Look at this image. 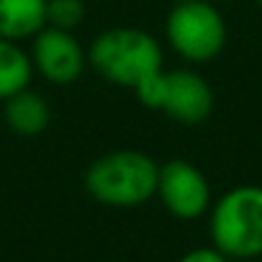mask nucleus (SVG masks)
<instances>
[{"label": "nucleus", "mask_w": 262, "mask_h": 262, "mask_svg": "<svg viewBox=\"0 0 262 262\" xmlns=\"http://www.w3.org/2000/svg\"><path fill=\"white\" fill-rule=\"evenodd\" d=\"M178 262H231V259L211 244V247H195V249L185 252Z\"/></svg>", "instance_id": "12"}, {"label": "nucleus", "mask_w": 262, "mask_h": 262, "mask_svg": "<svg viewBox=\"0 0 262 262\" xmlns=\"http://www.w3.org/2000/svg\"><path fill=\"white\" fill-rule=\"evenodd\" d=\"M88 67L113 88L137 93L165 70V52L155 34L137 26H111L88 47Z\"/></svg>", "instance_id": "1"}, {"label": "nucleus", "mask_w": 262, "mask_h": 262, "mask_svg": "<svg viewBox=\"0 0 262 262\" xmlns=\"http://www.w3.org/2000/svg\"><path fill=\"white\" fill-rule=\"evenodd\" d=\"M257 6H259V8H262V0H257Z\"/></svg>", "instance_id": "14"}, {"label": "nucleus", "mask_w": 262, "mask_h": 262, "mask_svg": "<svg viewBox=\"0 0 262 262\" xmlns=\"http://www.w3.org/2000/svg\"><path fill=\"white\" fill-rule=\"evenodd\" d=\"M3 118H6V126L16 137L31 139L49 128L52 108L41 93H36L34 88H24L16 95L3 100Z\"/></svg>", "instance_id": "8"}, {"label": "nucleus", "mask_w": 262, "mask_h": 262, "mask_svg": "<svg viewBox=\"0 0 262 262\" xmlns=\"http://www.w3.org/2000/svg\"><path fill=\"white\" fill-rule=\"evenodd\" d=\"M211 3H224V0H211Z\"/></svg>", "instance_id": "13"}, {"label": "nucleus", "mask_w": 262, "mask_h": 262, "mask_svg": "<svg viewBox=\"0 0 262 262\" xmlns=\"http://www.w3.org/2000/svg\"><path fill=\"white\" fill-rule=\"evenodd\" d=\"M165 41L190 67L219 59L229 41V26L219 3L178 0L165 18Z\"/></svg>", "instance_id": "4"}, {"label": "nucleus", "mask_w": 262, "mask_h": 262, "mask_svg": "<svg viewBox=\"0 0 262 262\" xmlns=\"http://www.w3.org/2000/svg\"><path fill=\"white\" fill-rule=\"evenodd\" d=\"M88 16L85 0H47V26L75 31Z\"/></svg>", "instance_id": "11"}, {"label": "nucleus", "mask_w": 262, "mask_h": 262, "mask_svg": "<svg viewBox=\"0 0 262 262\" xmlns=\"http://www.w3.org/2000/svg\"><path fill=\"white\" fill-rule=\"evenodd\" d=\"M134 95L144 108L160 111L180 126H201L216 108L211 82L190 64L175 70L165 67Z\"/></svg>", "instance_id": "5"}, {"label": "nucleus", "mask_w": 262, "mask_h": 262, "mask_svg": "<svg viewBox=\"0 0 262 262\" xmlns=\"http://www.w3.org/2000/svg\"><path fill=\"white\" fill-rule=\"evenodd\" d=\"M155 198H160L165 211L180 221H195L206 216L213 203V193L206 172L183 157L160 165Z\"/></svg>", "instance_id": "6"}, {"label": "nucleus", "mask_w": 262, "mask_h": 262, "mask_svg": "<svg viewBox=\"0 0 262 262\" xmlns=\"http://www.w3.org/2000/svg\"><path fill=\"white\" fill-rule=\"evenodd\" d=\"M211 244L229 259H262V185L244 183L208 208Z\"/></svg>", "instance_id": "3"}, {"label": "nucleus", "mask_w": 262, "mask_h": 262, "mask_svg": "<svg viewBox=\"0 0 262 262\" xmlns=\"http://www.w3.org/2000/svg\"><path fill=\"white\" fill-rule=\"evenodd\" d=\"M160 162L142 149H113L95 157L82 185L88 195L108 208H137L157 193Z\"/></svg>", "instance_id": "2"}, {"label": "nucleus", "mask_w": 262, "mask_h": 262, "mask_svg": "<svg viewBox=\"0 0 262 262\" xmlns=\"http://www.w3.org/2000/svg\"><path fill=\"white\" fill-rule=\"evenodd\" d=\"M34 75H41L49 85L70 88L75 85L88 70V47L75 36V31L44 26L29 49Z\"/></svg>", "instance_id": "7"}, {"label": "nucleus", "mask_w": 262, "mask_h": 262, "mask_svg": "<svg viewBox=\"0 0 262 262\" xmlns=\"http://www.w3.org/2000/svg\"><path fill=\"white\" fill-rule=\"evenodd\" d=\"M257 262H262V259H257Z\"/></svg>", "instance_id": "15"}, {"label": "nucleus", "mask_w": 262, "mask_h": 262, "mask_svg": "<svg viewBox=\"0 0 262 262\" xmlns=\"http://www.w3.org/2000/svg\"><path fill=\"white\" fill-rule=\"evenodd\" d=\"M47 26V0H0V36L31 41Z\"/></svg>", "instance_id": "9"}, {"label": "nucleus", "mask_w": 262, "mask_h": 262, "mask_svg": "<svg viewBox=\"0 0 262 262\" xmlns=\"http://www.w3.org/2000/svg\"><path fill=\"white\" fill-rule=\"evenodd\" d=\"M34 64L21 41L0 36V100L16 95L24 88H31Z\"/></svg>", "instance_id": "10"}]
</instances>
